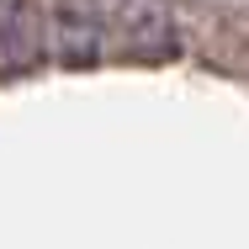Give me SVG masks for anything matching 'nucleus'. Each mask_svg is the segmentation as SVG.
<instances>
[{
	"label": "nucleus",
	"instance_id": "obj_1",
	"mask_svg": "<svg viewBox=\"0 0 249 249\" xmlns=\"http://www.w3.org/2000/svg\"><path fill=\"white\" fill-rule=\"evenodd\" d=\"M111 32L127 58H143V64H164L180 53V32H175V16L164 0H117Z\"/></svg>",
	"mask_w": 249,
	"mask_h": 249
},
{
	"label": "nucleus",
	"instance_id": "obj_2",
	"mask_svg": "<svg viewBox=\"0 0 249 249\" xmlns=\"http://www.w3.org/2000/svg\"><path fill=\"white\" fill-rule=\"evenodd\" d=\"M106 48L101 0H53V53L69 69H90Z\"/></svg>",
	"mask_w": 249,
	"mask_h": 249
},
{
	"label": "nucleus",
	"instance_id": "obj_3",
	"mask_svg": "<svg viewBox=\"0 0 249 249\" xmlns=\"http://www.w3.org/2000/svg\"><path fill=\"white\" fill-rule=\"evenodd\" d=\"M43 53H48V32L37 0H0V64L27 74L43 64Z\"/></svg>",
	"mask_w": 249,
	"mask_h": 249
}]
</instances>
